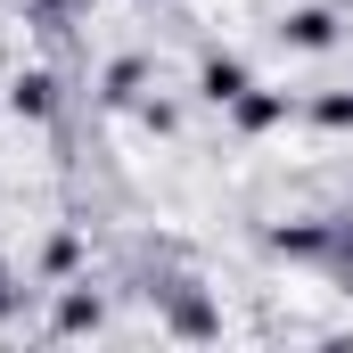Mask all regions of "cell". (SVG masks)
<instances>
[{"mask_svg": "<svg viewBox=\"0 0 353 353\" xmlns=\"http://www.w3.org/2000/svg\"><path fill=\"white\" fill-rule=\"evenodd\" d=\"M239 90H247V66H239V58H214V66H205V99L239 107Z\"/></svg>", "mask_w": 353, "mask_h": 353, "instance_id": "1", "label": "cell"}, {"mask_svg": "<svg viewBox=\"0 0 353 353\" xmlns=\"http://www.w3.org/2000/svg\"><path fill=\"white\" fill-rule=\"evenodd\" d=\"M329 33H337V25H329V8H304V17H288V41H296V50H329Z\"/></svg>", "mask_w": 353, "mask_h": 353, "instance_id": "2", "label": "cell"}, {"mask_svg": "<svg viewBox=\"0 0 353 353\" xmlns=\"http://www.w3.org/2000/svg\"><path fill=\"white\" fill-rule=\"evenodd\" d=\"M17 115H50V74H25L17 83Z\"/></svg>", "mask_w": 353, "mask_h": 353, "instance_id": "3", "label": "cell"}, {"mask_svg": "<svg viewBox=\"0 0 353 353\" xmlns=\"http://www.w3.org/2000/svg\"><path fill=\"white\" fill-rule=\"evenodd\" d=\"M271 115H279V99H247L239 90V123H271Z\"/></svg>", "mask_w": 353, "mask_h": 353, "instance_id": "4", "label": "cell"}]
</instances>
